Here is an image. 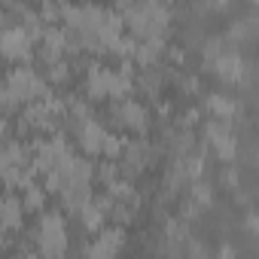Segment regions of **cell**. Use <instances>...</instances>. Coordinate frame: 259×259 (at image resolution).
Returning <instances> with one entry per match:
<instances>
[{
  "label": "cell",
  "instance_id": "8992f818",
  "mask_svg": "<svg viewBox=\"0 0 259 259\" xmlns=\"http://www.w3.org/2000/svg\"><path fill=\"white\" fill-rule=\"evenodd\" d=\"M122 241H125V232L122 226H113V229H104L85 250H82V259H116L119 250H122Z\"/></svg>",
  "mask_w": 259,
  "mask_h": 259
},
{
  "label": "cell",
  "instance_id": "7c38bea8",
  "mask_svg": "<svg viewBox=\"0 0 259 259\" xmlns=\"http://www.w3.org/2000/svg\"><path fill=\"white\" fill-rule=\"evenodd\" d=\"M76 213H79V223H82V229H89V232H98V229H101V223L107 220V213H104L101 201H89V204H82Z\"/></svg>",
  "mask_w": 259,
  "mask_h": 259
},
{
  "label": "cell",
  "instance_id": "44dd1931",
  "mask_svg": "<svg viewBox=\"0 0 259 259\" xmlns=\"http://www.w3.org/2000/svg\"><path fill=\"white\" fill-rule=\"evenodd\" d=\"M25 259H34V256H25Z\"/></svg>",
  "mask_w": 259,
  "mask_h": 259
},
{
  "label": "cell",
  "instance_id": "277c9868",
  "mask_svg": "<svg viewBox=\"0 0 259 259\" xmlns=\"http://www.w3.org/2000/svg\"><path fill=\"white\" fill-rule=\"evenodd\" d=\"M67 156H73V153H70V147H67V141H64L61 135L40 141L37 150H34V174H49V171H55Z\"/></svg>",
  "mask_w": 259,
  "mask_h": 259
},
{
  "label": "cell",
  "instance_id": "ffe728a7",
  "mask_svg": "<svg viewBox=\"0 0 259 259\" xmlns=\"http://www.w3.org/2000/svg\"><path fill=\"white\" fill-rule=\"evenodd\" d=\"M220 259H235V253H232V247H223V253H220Z\"/></svg>",
  "mask_w": 259,
  "mask_h": 259
},
{
  "label": "cell",
  "instance_id": "9c48e42d",
  "mask_svg": "<svg viewBox=\"0 0 259 259\" xmlns=\"http://www.w3.org/2000/svg\"><path fill=\"white\" fill-rule=\"evenodd\" d=\"M76 138H79V147H82L85 153H101L107 132H104V128H101L95 119H85V122L76 125Z\"/></svg>",
  "mask_w": 259,
  "mask_h": 259
},
{
  "label": "cell",
  "instance_id": "4fadbf2b",
  "mask_svg": "<svg viewBox=\"0 0 259 259\" xmlns=\"http://www.w3.org/2000/svg\"><path fill=\"white\" fill-rule=\"evenodd\" d=\"M207 110H210V113H217V116H220V122H226V119H232L241 107H238L232 98H226V95H210V98H207Z\"/></svg>",
  "mask_w": 259,
  "mask_h": 259
},
{
  "label": "cell",
  "instance_id": "8fae6325",
  "mask_svg": "<svg viewBox=\"0 0 259 259\" xmlns=\"http://www.w3.org/2000/svg\"><path fill=\"white\" fill-rule=\"evenodd\" d=\"M213 67H217V73H220L223 79H241V73H244V58H241L238 52L226 49V52L213 61Z\"/></svg>",
  "mask_w": 259,
  "mask_h": 259
},
{
  "label": "cell",
  "instance_id": "52a82bcc",
  "mask_svg": "<svg viewBox=\"0 0 259 259\" xmlns=\"http://www.w3.org/2000/svg\"><path fill=\"white\" fill-rule=\"evenodd\" d=\"M113 116H116V122H119L122 128H128V132H144L147 122H150L147 107L138 104V101H132V98H122V101L113 107Z\"/></svg>",
  "mask_w": 259,
  "mask_h": 259
},
{
  "label": "cell",
  "instance_id": "2e32d148",
  "mask_svg": "<svg viewBox=\"0 0 259 259\" xmlns=\"http://www.w3.org/2000/svg\"><path fill=\"white\" fill-rule=\"evenodd\" d=\"M122 147H125V144H122V138H116V135H110V132H107V138H104V147H101V153H107V156L113 159V156H119V153H122Z\"/></svg>",
  "mask_w": 259,
  "mask_h": 259
},
{
  "label": "cell",
  "instance_id": "e0dca14e",
  "mask_svg": "<svg viewBox=\"0 0 259 259\" xmlns=\"http://www.w3.org/2000/svg\"><path fill=\"white\" fill-rule=\"evenodd\" d=\"M67 73H70V67H67L64 61L49 64V79H52V82H64V79H67Z\"/></svg>",
  "mask_w": 259,
  "mask_h": 259
},
{
  "label": "cell",
  "instance_id": "ac0fdd59",
  "mask_svg": "<svg viewBox=\"0 0 259 259\" xmlns=\"http://www.w3.org/2000/svg\"><path fill=\"white\" fill-rule=\"evenodd\" d=\"M98 171H101V180H104V183H107V186H110V183H113V180H119V168H116V165H113V162H107V165H101V168H98Z\"/></svg>",
  "mask_w": 259,
  "mask_h": 259
},
{
  "label": "cell",
  "instance_id": "5b68a950",
  "mask_svg": "<svg viewBox=\"0 0 259 259\" xmlns=\"http://www.w3.org/2000/svg\"><path fill=\"white\" fill-rule=\"evenodd\" d=\"M31 34L22 25H7L0 31V55H7L13 61H25L31 55Z\"/></svg>",
  "mask_w": 259,
  "mask_h": 259
},
{
  "label": "cell",
  "instance_id": "5bb4252c",
  "mask_svg": "<svg viewBox=\"0 0 259 259\" xmlns=\"http://www.w3.org/2000/svg\"><path fill=\"white\" fill-rule=\"evenodd\" d=\"M162 49H165L162 40H141V43L135 46V58H138L141 64H153V61L162 55Z\"/></svg>",
  "mask_w": 259,
  "mask_h": 259
},
{
  "label": "cell",
  "instance_id": "30bf717a",
  "mask_svg": "<svg viewBox=\"0 0 259 259\" xmlns=\"http://www.w3.org/2000/svg\"><path fill=\"white\" fill-rule=\"evenodd\" d=\"M22 201L16 198V195H4L0 198V229L4 232H13V229H19L22 226Z\"/></svg>",
  "mask_w": 259,
  "mask_h": 259
},
{
  "label": "cell",
  "instance_id": "3957f363",
  "mask_svg": "<svg viewBox=\"0 0 259 259\" xmlns=\"http://www.w3.org/2000/svg\"><path fill=\"white\" fill-rule=\"evenodd\" d=\"M4 85H7V92H10V98L16 104L19 101H40V98H46V79L37 70H31V67L10 70L7 79H4Z\"/></svg>",
  "mask_w": 259,
  "mask_h": 259
},
{
  "label": "cell",
  "instance_id": "ba28073f",
  "mask_svg": "<svg viewBox=\"0 0 259 259\" xmlns=\"http://www.w3.org/2000/svg\"><path fill=\"white\" fill-rule=\"evenodd\" d=\"M147 162H150V144H144V141H132V144H125V147H122V171H125L128 177L141 174V171L147 168Z\"/></svg>",
  "mask_w": 259,
  "mask_h": 259
},
{
  "label": "cell",
  "instance_id": "7a4b0ae2",
  "mask_svg": "<svg viewBox=\"0 0 259 259\" xmlns=\"http://www.w3.org/2000/svg\"><path fill=\"white\" fill-rule=\"evenodd\" d=\"M37 247L43 259H64L67 250V226L61 213H43L37 226Z\"/></svg>",
  "mask_w": 259,
  "mask_h": 259
},
{
  "label": "cell",
  "instance_id": "9a60e30c",
  "mask_svg": "<svg viewBox=\"0 0 259 259\" xmlns=\"http://www.w3.org/2000/svg\"><path fill=\"white\" fill-rule=\"evenodd\" d=\"M43 204H46V189H40L37 183L28 186V189H25V198H22V207H25V210H40Z\"/></svg>",
  "mask_w": 259,
  "mask_h": 259
},
{
  "label": "cell",
  "instance_id": "6da1fadb",
  "mask_svg": "<svg viewBox=\"0 0 259 259\" xmlns=\"http://www.w3.org/2000/svg\"><path fill=\"white\" fill-rule=\"evenodd\" d=\"M128 25L141 40H162L171 22V10L162 4H138V7H125Z\"/></svg>",
  "mask_w": 259,
  "mask_h": 259
},
{
  "label": "cell",
  "instance_id": "d6986e66",
  "mask_svg": "<svg viewBox=\"0 0 259 259\" xmlns=\"http://www.w3.org/2000/svg\"><path fill=\"white\" fill-rule=\"evenodd\" d=\"M195 201H198V204H207V201H210V189H207L204 183L195 186Z\"/></svg>",
  "mask_w": 259,
  "mask_h": 259
}]
</instances>
